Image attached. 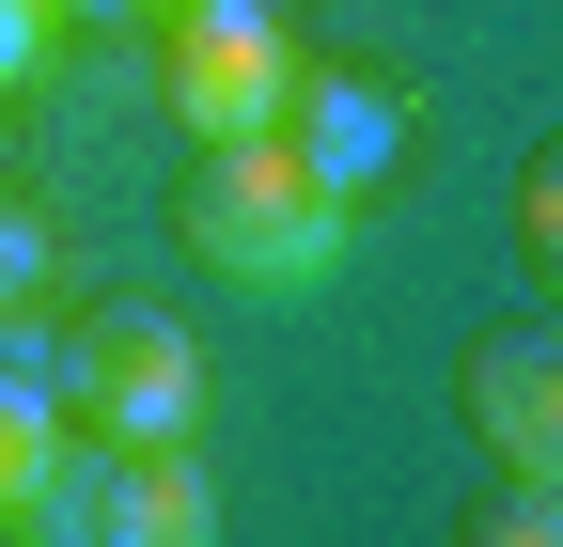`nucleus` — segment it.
Returning <instances> with one entry per match:
<instances>
[{
	"mask_svg": "<svg viewBox=\"0 0 563 547\" xmlns=\"http://www.w3.org/2000/svg\"><path fill=\"white\" fill-rule=\"evenodd\" d=\"M188 250L220 266V282H251V298H313V282H344V250H361V203H329L282 142H203Z\"/></svg>",
	"mask_w": 563,
	"mask_h": 547,
	"instance_id": "obj_1",
	"label": "nucleus"
},
{
	"mask_svg": "<svg viewBox=\"0 0 563 547\" xmlns=\"http://www.w3.org/2000/svg\"><path fill=\"white\" fill-rule=\"evenodd\" d=\"M157 79H173L188 142H266L298 47H282V16H251V0H157Z\"/></svg>",
	"mask_w": 563,
	"mask_h": 547,
	"instance_id": "obj_2",
	"label": "nucleus"
},
{
	"mask_svg": "<svg viewBox=\"0 0 563 547\" xmlns=\"http://www.w3.org/2000/svg\"><path fill=\"white\" fill-rule=\"evenodd\" d=\"M79 423L125 438V454L203 438V345H188L173 313H110V328H79Z\"/></svg>",
	"mask_w": 563,
	"mask_h": 547,
	"instance_id": "obj_3",
	"label": "nucleus"
},
{
	"mask_svg": "<svg viewBox=\"0 0 563 547\" xmlns=\"http://www.w3.org/2000/svg\"><path fill=\"white\" fill-rule=\"evenodd\" d=\"M407 125H422V110L376 79V63H298V79H282V125H266V142L298 157L329 203H361V188L407 157Z\"/></svg>",
	"mask_w": 563,
	"mask_h": 547,
	"instance_id": "obj_4",
	"label": "nucleus"
},
{
	"mask_svg": "<svg viewBox=\"0 0 563 547\" xmlns=\"http://www.w3.org/2000/svg\"><path fill=\"white\" fill-rule=\"evenodd\" d=\"M470 438H485V469L563 485V345L548 328H485L470 345Z\"/></svg>",
	"mask_w": 563,
	"mask_h": 547,
	"instance_id": "obj_5",
	"label": "nucleus"
},
{
	"mask_svg": "<svg viewBox=\"0 0 563 547\" xmlns=\"http://www.w3.org/2000/svg\"><path fill=\"white\" fill-rule=\"evenodd\" d=\"M0 532H16V547H125V438L63 423L47 469H32V501L0 516Z\"/></svg>",
	"mask_w": 563,
	"mask_h": 547,
	"instance_id": "obj_6",
	"label": "nucleus"
},
{
	"mask_svg": "<svg viewBox=\"0 0 563 547\" xmlns=\"http://www.w3.org/2000/svg\"><path fill=\"white\" fill-rule=\"evenodd\" d=\"M125 547H220V469H203L188 438L125 454Z\"/></svg>",
	"mask_w": 563,
	"mask_h": 547,
	"instance_id": "obj_7",
	"label": "nucleus"
},
{
	"mask_svg": "<svg viewBox=\"0 0 563 547\" xmlns=\"http://www.w3.org/2000/svg\"><path fill=\"white\" fill-rule=\"evenodd\" d=\"M454 547H563V485H532V469H501V485L470 501V532Z\"/></svg>",
	"mask_w": 563,
	"mask_h": 547,
	"instance_id": "obj_8",
	"label": "nucleus"
},
{
	"mask_svg": "<svg viewBox=\"0 0 563 547\" xmlns=\"http://www.w3.org/2000/svg\"><path fill=\"white\" fill-rule=\"evenodd\" d=\"M47 266H63V220H47L32 188H0V313H16V298H47Z\"/></svg>",
	"mask_w": 563,
	"mask_h": 547,
	"instance_id": "obj_9",
	"label": "nucleus"
},
{
	"mask_svg": "<svg viewBox=\"0 0 563 547\" xmlns=\"http://www.w3.org/2000/svg\"><path fill=\"white\" fill-rule=\"evenodd\" d=\"M47 438H63V406H32L16 376H0V516L32 501V469H47Z\"/></svg>",
	"mask_w": 563,
	"mask_h": 547,
	"instance_id": "obj_10",
	"label": "nucleus"
},
{
	"mask_svg": "<svg viewBox=\"0 0 563 547\" xmlns=\"http://www.w3.org/2000/svg\"><path fill=\"white\" fill-rule=\"evenodd\" d=\"M517 266H563V157H517Z\"/></svg>",
	"mask_w": 563,
	"mask_h": 547,
	"instance_id": "obj_11",
	"label": "nucleus"
},
{
	"mask_svg": "<svg viewBox=\"0 0 563 547\" xmlns=\"http://www.w3.org/2000/svg\"><path fill=\"white\" fill-rule=\"evenodd\" d=\"M47 63H63V16H47V0H0V110H16Z\"/></svg>",
	"mask_w": 563,
	"mask_h": 547,
	"instance_id": "obj_12",
	"label": "nucleus"
},
{
	"mask_svg": "<svg viewBox=\"0 0 563 547\" xmlns=\"http://www.w3.org/2000/svg\"><path fill=\"white\" fill-rule=\"evenodd\" d=\"M251 16H282V0H251Z\"/></svg>",
	"mask_w": 563,
	"mask_h": 547,
	"instance_id": "obj_13",
	"label": "nucleus"
}]
</instances>
